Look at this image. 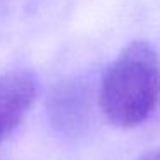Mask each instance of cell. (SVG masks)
Listing matches in <instances>:
<instances>
[{
  "label": "cell",
  "instance_id": "1",
  "mask_svg": "<svg viewBox=\"0 0 160 160\" xmlns=\"http://www.w3.org/2000/svg\"><path fill=\"white\" fill-rule=\"evenodd\" d=\"M160 59L146 42H132L105 69L98 91L103 115L117 128H136L157 108Z\"/></svg>",
  "mask_w": 160,
  "mask_h": 160
},
{
  "label": "cell",
  "instance_id": "2",
  "mask_svg": "<svg viewBox=\"0 0 160 160\" xmlns=\"http://www.w3.org/2000/svg\"><path fill=\"white\" fill-rule=\"evenodd\" d=\"M38 95V79L29 71L0 74V143L26 117Z\"/></svg>",
  "mask_w": 160,
  "mask_h": 160
},
{
  "label": "cell",
  "instance_id": "3",
  "mask_svg": "<svg viewBox=\"0 0 160 160\" xmlns=\"http://www.w3.org/2000/svg\"><path fill=\"white\" fill-rule=\"evenodd\" d=\"M50 117L59 131L76 134L83 131L90 119V97L83 84L67 83L50 100Z\"/></svg>",
  "mask_w": 160,
  "mask_h": 160
},
{
  "label": "cell",
  "instance_id": "4",
  "mask_svg": "<svg viewBox=\"0 0 160 160\" xmlns=\"http://www.w3.org/2000/svg\"><path fill=\"white\" fill-rule=\"evenodd\" d=\"M141 160H160V152H155V153H150V155L143 157Z\"/></svg>",
  "mask_w": 160,
  "mask_h": 160
}]
</instances>
